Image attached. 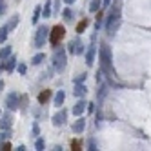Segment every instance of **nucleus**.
<instances>
[{
	"instance_id": "f257e3e1",
	"label": "nucleus",
	"mask_w": 151,
	"mask_h": 151,
	"mask_svg": "<svg viewBox=\"0 0 151 151\" xmlns=\"http://www.w3.org/2000/svg\"><path fill=\"white\" fill-rule=\"evenodd\" d=\"M111 64H113L111 47L107 44H102L100 46V69L102 71H111Z\"/></svg>"
},
{
	"instance_id": "f03ea898",
	"label": "nucleus",
	"mask_w": 151,
	"mask_h": 151,
	"mask_svg": "<svg viewBox=\"0 0 151 151\" xmlns=\"http://www.w3.org/2000/svg\"><path fill=\"white\" fill-rule=\"evenodd\" d=\"M118 26H120V9L113 7L111 9V15L107 17V35L113 37L115 31L118 29Z\"/></svg>"
},
{
	"instance_id": "7ed1b4c3",
	"label": "nucleus",
	"mask_w": 151,
	"mask_h": 151,
	"mask_svg": "<svg viewBox=\"0 0 151 151\" xmlns=\"http://www.w3.org/2000/svg\"><path fill=\"white\" fill-rule=\"evenodd\" d=\"M64 35H66V29H64V26H55L51 31H49V40L53 46H57L58 42L64 38Z\"/></svg>"
},
{
	"instance_id": "20e7f679",
	"label": "nucleus",
	"mask_w": 151,
	"mask_h": 151,
	"mask_svg": "<svg viewBox=\"0 0 151 151\" xmlns=\"http://www.w3.org/2000/svg\"><path fill=\"white\" fill-rule=\"evenodd\" d=\"M47 35H49V29L46 26H40L37 29V35H35V47H42L46 44V40H47Z\"/></svg>"
},
{
	"instance_id": "39448f33",
	"label": "nucleus",
	"mask_w": 151,
	"mask_h": 151,
	"mask_svg": "<svg viewBox=\"0 0 151 151\" xmlns=\"http://www.w3.org/2000/svg\"><path fill=\"white\" fill-rule=\"evenodd\" d=\"M53 66H55L57 71H62L66 68V51L64 49H58L55 53V58H53Z\"/></svg>"
},
{
	"instance_id": "423d86ee",
	"label": "nucleus",
	"mask_w": 151,
	"mask_h": 151,
	"mask_svg": "<svg viewBox=\"0 0 151 151\" xmlns=\"http://www.w3.org/2000/svg\"><path fill=\"white\" fill-rule=\"evenodd\" d=\"M18 102H20L18 95H17V93H9V95H7V99H6V107H7L9 111L18 109Z\"/></svg>"
},
{
	"instance_id": "0eeeda50",
	"label": "nucleus",
	"mask_w": 151,
	"mask_h": 151,
	"mask_svg": "<svg viewBox=\"0 0 151 151\" xmlns=\"http://www.w3.org/2000/svg\"><path fill=\"white\" fill-rule=\"evenodd\" d=\"M68 51L71 53V55H78V53L84 51V46H82V42L77 38V40H71L69 42V46H68Z\"/></svg>"
},
{
	"instance_id": "6e6552de",
	"label": "nucleus",
	"mask_w": 151,
	"mask_h": 151,
	"mask_svg": "<svg viewBox=\"0 0 151 151\" xmlns=\"http://www.w3.org/2000/svg\"><path fill=\"white\" fill-rule=\"evenodd\" d=\"M11 124H13V118L9 113H4L0 116V129H11Z\"/></svg>"
},
{
	"instance_id": "1a4fd4ad",
	"label": "nucleus",
	"mask_w": 151,
	"mask_h": 151,
	"mask_svg": "<svg viewBox=\"0 0 151 151\" xmlns=\"http://www.w3.org/2000/svg\"><path fill=\"white\" fill-rule=\"evenodd\" d=\"M86 107H88V104H86L84 100L77 102V104L73 106V115H75V116H80V115H82V113L86 111Z\"/></svg>"
},
{
	"instance_id": "9d476101",
	"label": "nucleus",
	"mask_w": 151,
	"mask_h": 151,
	"mask_svg": "<svg viewBox=\"0 0 151 151\" xmlns=\"http://www.w3.org/2000/svg\"><path fill=\"white\" fill-rule=\"evenodd\" d=\"M95 51H96V47H95V44H91L88 47V53H86V64H88V66H91L95 62Z\"/></svg>"
},
{
	"instance_id": "9b49d317",
	"label": "nucleus",
	"mask_w": 151,
	"mask_h": 151,
	"mask_svg": "<svg viewBox=\"0 0 151 151\" xmlns=\"http://www.w3.org/2000/svg\"><path fill=\"white\" fill-rule=\"evenodd\" d=\"M86 127V118H77V122L73 124V133H82Z\"/></svg>"
},
{
	"instance_id": "f8f14e48",
	"label": "nucleus",
	"mask_w": 151,
	"mask_h": 151,
	"mask_svg": "<svg viewBox=\"0 0 151 151\" xmlns=\"http://www.w3.org/2000/svg\"><path fill=\"white\" fill-rule=\"evenodd\" d=\"M64 122H66V111H60V113H57L53 116V124L55 126H62Z\"/></svg>"
},
{
	"instance_id": "ddd939ff",
	"label": "nucleus",
	"mask_w": 151,
	"mask_h": 151,
	"mask_svg": "<svg viewBox=\"0 0 151 151\" xmlns=\"http://www.w3.org/2000/svg\"><path fill=\"white\" fill-rule=\"evenodd\" d=\"M86 93H88V88H86V86H82V82H78L77 86H75V91H73L75 96H84Z\"/></svg>"
},
{
	"instance_id": "4468645a",
	"label": "nucleus",
	"mask_w": 151,
	"mask_h": 151,
	"mask_svg": "<svg viewBox=\"0 0 151 151\" xmlns=\"http://www.w3.org/2000/svg\"><path fill=\"white\" fill-rule=\"evenodd\" d=\"M15 66H17V58H15V57H11V58L7 57V62H6V66H4V69H6V71H9V73H11V71L15 69Z\"/></svg>"
},
{
	"instance_id": "2eb2a0df",
	"label": "nucleus",
	"mask_w": 151,
	"mask_h": 151,
	"mask_svg": "<svg viewBox=\"0 0 151 151\" xmlns=\"http://www.w3.org/2000/svg\"><path fill=\"white\" fill-rule=\"evenodd\" d=\"M64 99H66V93H64V91H58V93L55 95V106H57V107L64 106Z\"/></svg>"
},
{
	"instance_id": "dca6fc26",
	"label": "nucleus",
	"mask_w": 151,
	"mask_h": 151,
	"mask_svg": "<svg viewBox=\"0 0 151 151\" xmlns=\"http://www.w3.org/2000/svg\"><path fill=\"white\" fill-rule=\"evenodd\" d=\"M89 26V20L88 18H84V20H80V22L77 24V33H84L86 31V27Z\"/></svg>"
},
{
	"instance_id": "f3484780",
	"label": "nucleus",
	"mask_w": 151,
	"mask_h": 151,
	"mask_svg": "<svg viewBox=\"0 0 151 151\" xmlns=\"http://www.w3.org/2000/svg\"><path fill=\"white\" fill-rule=\"evenodd\" d=\"M49 96H51V91H49V89L42 91V93L38 95V102H40V104H46V102L49 100Z\"/></svg>"
},
{
	"instance_id": "a211bd4d",
	"label": "nucleus",
	"mask_w": 151,
	"mask_h": 151,
	"mask_svg": "<svg viewBox=\"0 0 151 151\" xmlns=\"http://www.w3.org/2000/svg\"><path fill=\"white\" fill-rule=\"evenodd\" d=\"M9 55H11V46H6L0 49V60H7Z\"/></svg>"
},
{
	"instance_id": "6ab92c4d",
	"label": "nucleus",
	"mask_w": 151,
	"mask_h": 151,
	"mask_svg": "<svg viewBox=\"0 0 151 151\" xmlns=\"http://www.w3.org/2000/svg\"><path fill=\"white\" fill-rule=\"evenodd\" d=\"M100 0H91V4H89V11L91 13H96V11H99V9H100Z\"/></svg>"
},
{
	"instance_id": "aec40b11",
	"label": "nucleus",
	"mask_w": 151,
	"mask_h": 151,
	"mask_svg": "<svg viewBox=\"0 0 151 151\" xmlns=\"http://www.w3.org/2000/svg\"><path fill=\"white\" fill-rule=\"evenodd\" d=\"M7 35H9V29H7V26H2V27H0V42H6Z\"/></svg>"
},
{
	"instance_id": "412c9836",
	"label": "nucleus",
	"mask_w": 151,
	"mask_h": 151,
	"mask_svg": "<svg viewBox=\"0 0 151 151\" xmlns=\"http://www.w3.org/2000/svg\"><path fill=\"white\" fill-rule=\"evenodd\" d=\"M46 57H44V53H38V55H35L33 57V60H31V64H33V66H38V64L42 62V60H44Z\"/></svg>"
},
{
	"instance_id": "4be33fe9",
	"label": "nucleus",
	"mask_w": 151,
	"mask_h": 151,
	"mask_svg": "<svg viewBox=\"0 0 151 151\" xmlns=\"http://www.w3.org/2000/svg\"><path fill=\"white\" fill-rule=\"evenodd\" d=\"M44 146H46V142H44V138H37V142H35V149H38V151H42L44 149Z\"/></svg>"
},
{
	"instance_id": "5701e85b",
	"label": "nucleus",
	"mask_w": 151,
	"mask_h": 151,
	"mask_svg": "<svg viewBox=\"0 0 151 151\" xmlns=\"http://www.w3.org/2000/svg\"><path fill=\"white\" fill-rule=\"evenodd\" d=\"M40 11H42V7H40V6H37V7H35V13H33V24H37V22H38V18H40Z\"/></svg>"
},
{
	"instance_id": "b1692460",
	"label": "nucleus",
	"mask_w": 151,
	"mask_h": 151,
	"mask_svg": "<svg viewBox=\"0 0 151 151\" xmlns=\"http://www.w3.org/2000/svg\"><path fill=\"white\" fill-rule=\"evenodd\" d=\"M51 17V2H46L44 6V18H49Z\"/></svg>"
},
{
	"instance_id": "393cba45",
	"label": "nucleus",
	"mask_w": 151,
	"mask_h": 151,
	"mask_svg": "<svg viewBox=\"0 0 151 151\" xmlns=\"http://www.w3.org/2000/svg\"><path fill=\"white\" fill-rule=\"evenodd\" d=\"M6 26H7V29H9V31H11V29H15V27L18 26V17L11 18V22H9V24H6Z\"/></svg>"
},
{
	"instance_id": "a878e982",
	"label": "nucleus",
	"mask_w": 151,
	"mask_h": 151,
	"mask_svg": "<svg viewBox=\"0 0 151 151\" xmlns=\"http://www.w3.org/2000/svg\"><path fill=\"white\" fill-rule=\"evenodd\" d=\"M7 137H9V129H2V133H0V144H2Z\"/></svg>"
},
{
	"instance_id": "bb28decb",
	"label": "nucleus",
	"mask_w": 151,
	"mask_h": 151,
	"mask_svg": "<svg viewBox=\"0 0 151 151\" xmlns=\"http://www.w3.org/2000/svg\"><path fill=\"white\" fill-rule=\"evenodd\" d=\"M71 149L73 151H78L80 149V140H71Z\"/></svg>"
},
{
	"instance_id": "cd10ccee",
	"label": "nucleus",
	"mask_w": 151,
	"mask_h": 151,
	"mask_svg": "<svg viewBox=\"0 0 151 151\" xmlns=\"http://www.w3.org/2000/svg\"><path fill=\"white\" fill-rule=\"evenodd\" d=\"M64 18H66V20H71L73 18V13H71V9L68 7V9H64Z\"/></svg>"
},
{
	"instance_id": "c85d7f7f",
	"label": "nucleus",
	"mask_w": 151,
	"mask_h": 151,
	"mask_svg": "<svg viewBox=\"0 0 151 151\" xmlns=\"http://www.w3.org/2000/svg\"><path fill=\"white\" fill-rule=\"evenodd\" d=\"M38 133H40V127H38V124H33V135H35V137H38Z\"/></svg>"
},
{
	"instance_id": "c756f323",
	"label": "nucleus",
	"mask_w": 151,
	"mask_h": 151,
	"mask_svg": "<svg viewBox=\"0 0 151 151\" xmlns=\"http://www.w3.org/2000/svg\"><path fill=\"white\" fill-rule=\"evenodd\" d=\"M88 149H91V151H95V149H96V144H95V140H93V138L89 140V147H88Z\"/></svg>"
},
{
	"instance_id": "7c9ffc66",
	"label": "nucleus",
	"mask_w": 151,
	"mask_h": 151,
	"mask_svg": "<svg viewBox=\"0 0 151 151\" xmlns=\"http://www.w3.org/2000/svg\"><path fill=\"white\" fill-rule=\"evenodd\" d=\"M13 146L11 144H9V142H6V144H2V151H9V149H11Z\"/></svg>"
},
{
	"instance_id": "2f4dec72",
	"label": "nucleus",
	"mask_w": 151,
	"mask_h": 151,
	"mask_svg": "<svg viewBox=\"0 0 151 151\" xmlns=\"http://www.w3.org/2000/svg\"><path fill=\"white\" fill-rule=\"evenodd\" d=\"M18 73H20V75L26 73V66H24V64H20V66H18Z\"/></svg>"
},
{
	"instance_id": "473e14b6",
	"label": "nucleus",
	"mask_w": 151,
	"mask_h": 151,
	"mask_svg": "<svg viewBox=\"0 0 151 151\" xmlns=\"http://www.w3.org/2000/svg\"><path fill=\"white\" fill-rule=\"evenodd\" d=\"M6 11V4H4V0H0V15H2Z\"/></svg>"
},
{
	"instance_id": "72a5a7b5",
	"label": "nucleus",
	"mask_w": 151,
	"mask_h": 151,
	"mask_svg": "<svg viewBox=\"0 0 151 151\" xmlns=\"http://www.w3.org/2000/svg\"><path fill=\"white\" fill-rule=\"evenodd\" d=\"M84 78H86V75H80V77L75 80V84H78V82H84Z\"/></svg>"
},
{
	"instance_id": "f704fd0d",
	"label": "nucleus",
	"mask_w": 151,
	"mask_h": 151,
	"mask_svg": "<svg viewBox=\"0 0 151 151\" xmlns=\"http://www.w3.org/2000/svg\"><path fill=\"white\" fill-rule=\"evenodd\" d=\"M109 4H111V0H104V2H102V6H104V7H107Z\"/></svg>"
},
{
	"instance_id": "c9c22d12",
	"label": "nucleus",
	"mask_w": 151,
	"mask_h": 151,
	"mask_svg": "<svg viewBox=\"0 0 151 151\" xmlns=\"http://www.w3.org/2000/svg\"><path fill=\"white\" fill-rule=\"evenodd\" d=\"M64 2H66V4H68V6H71V4H73V2H75V0H64Z\"/></svg>"
},
{
	"instance_id": "e433bc0d",
	"label": "nucleus",
	"mask_w": 151,
	"mask_h": 151,
	"mask_svg": "<svg viewBox=\"0 0 151 151\" xmlns=\"http://www.w3.org/2000/svg\"><path fill=\"white\" fill-rule=\"evenodd\" d=\"M2 88H4V82H2V80H0V91H2Z\"/></svg>"
}]
</instances>
